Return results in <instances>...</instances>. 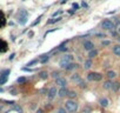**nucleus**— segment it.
Returning <instances> with one entry per match:
<instances>
[{"label":"nucleus","instance_id":"7","mask_svg":"<svg viewBox=\"0 0 120 113\" xmlns=\"http://www.w3.org/2000/svg\"><path fill=\"white\" fill-rule=\"evenodd\" d=\"M56 95H58V88H56L55 86L51 87V88L48 90V92H47V98H48L49 100H53Z\"/></svg>","mask_w":120,"mask_h":113},{"label":"nucleus","instance_id":"8","mask_svg":"<svg viewBox=\"0 0 120 113\" xmlns=\"http://www.w3.org/2000/svg\"><path fill=\"white\" fill-rule=\"evenodd\" d=\"M55 80V85H58L59 87H67V79L64 77H59Z\"/></svg>","mask_w":120,"mask_h":113},{"label":"nucleus","instance_id":"16","mask_svg":"<svg viewBox=\"0 0 120 113\" xmlns=\"http://www.w3.org/2000/svg\"><path fill=\"white\" fill-rule=\"evenodd\" d=\"M98 55V49H91L90 52H88V54H87V56H88V59H93V58H95V56Z\"/></svg>","mask_w":120,"mask_h":113},{"label":"nucleus","instance_id":"13","mask_svg":"<svg viewBox=\"0 0 120 113\" xmlns=\"http://www.w3.org/2000/svg\"><path fill=\"white\" fill-rule=\"evenodd\" d=\"M81 80H82V79H81V77H80V74H79V73H73V74L71 75V81H73V83L79 84Z\"/></svg>","mask_w":120,"mask_h":113},{"label":"nucleus","instance_id":"2","mask_svg":"<svg viewBox=\"0 0 120 113\" xmlns=\"http://www.w3.org/2000/svg\"><path fill=\"white\" fill-rule=\"evenodd\" d=\"M71 63H73V55L72 54H64L61 56V59L59 60V66H60V68L65 70V67Z\"/></svg>","mask_w":120,"mask_h":113},{"label":"nucleus","instance_id":"10","mask_svg":"<svg viewBox=\"0 0 120 113\" xmlns=\"http://www.w3.org/2000/svg\"><path fill=\"white\" fill-rule=\"evenodd\" d=\"M68 92H70V90H68L67 87H60V88L58 90V95H59L60 98H65V97L68 95Z\"/></svg>","mask_w":120,"mask_h":113},{"label":"nucleus","instance_id":"34","mask_svg":"<svg viewBox=\"0 0 120 113\" xmlns=\"http://www.w3.org/2000/svg\"><path fill=\"white\" fill-rule=\"evenodd\" d=\"M101 45L102 46H109L111 45V40H102L101 41Z\"/></svg>","mask_w":120,"mask_h":113},{"label":"nucleus","instance_id":"15","mask_svg":"<svg viewBox=\"0 0 120 113\" xmlns=\"http://www.w3.org/2000/svg\"><path fill=\"white\" fill-rule=\"evenodd\" d=\"M79 67V65L77 64V63H71V64H68L66 67H65V71H72V70H75V68H78Z\"/></svg>","mask_w":120,"mask_h":113},{"label":"nucleus","instance_id":"30","mask_svg":"<svg viewBox=\"0 0 120 113\" xmlns=\"http://www.w3.org/2000/svg\"><path fill=\"white\" fill-rule=\"evenodd\" d=\"M7 113H21V108H20V107H14L13 111H10V112H7Z\"/></svg>","mask_w":120,"mask_h":113},{"label":"nucleus","instance_id":"31","mask_svg":"<svg viewBox=\"0 0 120 113\" xmlns=\"http://www.w3.org/2000/svg\"><path fill=\"white\" fill-rule=\"evenodd\" d=\"M38 63H39V61H38V59H33V60H31L26 66H33V65H35V64H38Z\"/></svg>","mask_w":120,"mask_h":113},{"label":"nucleus","instance_id":"36","mask_svg":"<svg viewBox=\"0 0 120 113\" xmlns=\"http://www.w3.org/2000/svg\"><path fill=\"white\" fill-rule=\"evenodd\" d=\"M72 7H73V10L74 11H77V10H79V4H75V3H73V5H72Z\"/></svg>","mask_w":120,"mask_h":113},{"label":"nucleus","instance_id":"35","mask_svg":"<svg viewBox=\"0 0 120 113\" xmlns=\"http://www.w3.org/2000/svg\"><path fill=\"white\" fill-rule=\"evenodd\" d=\"M56 113H67V111L65 109V107H60L56 109Z\"/></svg>","mask_w":120,"mask_h":113},{"label":"nucleus","instance_id":"4","mask_svg":"<svg viewBox=\"0 0 120 113\" xmlns=\"http://www.w3.org/2000/svg\"><path fill=\"white\" fill-rule=\"evenodd\" d=\"M101 27H102L104 30H106V31H114L115 25H114V23H113L112 20L105 19V20L101 21Z\"/></svg>","mask_w":120,"mask_h":113},{"label":"nucleus","instance_id":"5","mask_svg":"<svg viewBox=\"0 0 120 113\" xmlns=\"http://www.w3.org/2000/svg\"><path fill=\"white\" fill-rule=\"evenodd\" d=\"M102 74L101 73H97V72H90L88 74H87V80L88 81H100L101 79H102Z\"/></svg>","mask_w":120,"mask_h":113},{"label":"nucleus","instance_id":"23","mask_svg":"<svg viewBox=\"0 0 120 113\" xmlns=\"http://www.w3.org/2000/svg\"><path fill=\"white\" fill-rule=\"evenodd\" d=\"M61 19H63L61 17H58V18H52V19H49V20L47 21V25H53V24H55V23H59Z\"/></svg>","mask_w":120,"mask_h":113},{"label":"nucleus","instance_id":"12","mask_svg":"<svg viewBox=\"0 0 120 113\" xmlns=\"http://www.w3.org/2000/svg\"><path fill=\"white\" fill-rule=\"evenodd\" d=\"M38 77L41 79V80H47L48 79V77H49V73L47 72V71H40L39 73H38Z\"/></svg>","mask_w":120,"mask_h":113},{"label":"nucleus","instance_id":"38","mask_svg":"<svg viewBox=\"0 0 120 113\" xmlns=\"http://www.w3.org/2000/svg\"><path fill=\"white\" fill-rule=\"evenodd\" d=\"M14 56H15V53H12V54H11V56L8 58V60H13V59H14Z\"/></svg>","mask_w":120,"mask_h":113},{"label":"nucleus","instance_id":"27","mask_svg":"<svg viewBox=\"0 0 120 113\" xmlns=\"http://www.w3.org/2000/svg\"><path fill=\"white\" fill-rule=\"evenodd\" d=\"M5 24H6V20H5V18H4L3 13H0V28L4 27V26H5Z\"/></svg>","mask_w":120,"mask_h":113},{"label":"nucleus","instance_id":"37","mask_svg":"<svg viewBox=\"0 0 120 113\" xmlns=\"http://www.w3.org/2000/svg\"><path fill=\"white\" fill-rule=\"evenodd\" d=\"M22 71H25V72H33V70H31L30 67H24Z\"/></svg>","mask_w":120,"mask_h":113},{"label":"nucleus","instance_id":"32","mask_svg":"<svg viewBox=\"0 0 120 113\" xmlns=\"http://www.w3.org/2000/svg\"><path fill=\"white\" fill-rule=\"evenodd\" d=\"M79 86H80V88H82V90H84V88H87V84H86L84 80H81V81L79 83Z\"/></svg>","mask_w":120,"mask_h":113},{"label":"nucleus","instance_id":"26","mask_svg":"<svg viewBox=\"0 0 120 113\" xmlns=\"http://www.w3.org/2000/svg\"><path fill=\"white\" fill-rule=\"evenodd\" d=\"M119 88H120V84H119V83H113V85H112V88H111V90H112L113 92H118V90H119Z\"/></svg>","mask_w":120,"mask_h":113},{"label":"nucleus","instance_id":"20","mask_svg":"<svg viewBox=\"0 0 120 113\" xmlns=\"http://www.w3.org/2000/svg\"><path fill=\"white\" fill-rule=\"evenodd\" d=\"M112 51H113V53H114L116 56H120V45H114V46L112 47Z\"/></svg>","mask_w":120,"mask_h":113},{"label":"nucleus","instance_id":"40","mask_svg":"<svg viewBox=\"0 0 120 113\" xmlns=\"http://www.w3.org/2000/svg\"><path fill=\"white\" fill-rule=\"evenodd\" d=\"M35 113H44V111H42V108H38L35 111Z\"/></svg>","mask_w":120,"mask_h":113},{"label":"nucleus","instance_id":"19","mask_svg":"<svg viewBox=\"0 0 120 113\" xmlns=\"http://www.w3.org/2000/svg\"><path fill=\"white\" fill-rule=\"evenodd\" d=\"M99 104H100V106H102V107H107V106H108V99H107V98H100V99H99Z\"/></svg>","mask_w":120,"mask_h":113},{"label":"nucleus","instance_id":"44","mask_svg":"<svg viewBox=\"0 0 120 113\" xmlns=\"http://www.w3.org/2000/svg\"><path fill=\"white\" fill-rule=\"evenodd\" d=\"M116 39H118V41L120 42V35H118V38H116Z\"/></svg>","mask_w":120,"mask_h":113},{"label":"nucleus","instance_id":"14","mask_svg":"<svg viewBox=\"0 0 120 113\" xmlns=\"http://www.w3.org/2000/svg\"><path fill=\"white\" fill-rule=\"evenodd\" d=\"M7 51V42L3 39H0V53H4Z\"/></svg>","mask_w":120,"mask_h":113},{"label":"nucleus","instance_id":"1","mask_svg":"<svg viewBox=\"0 0 120 113\" xmlns=\"http://www.w3.org/2000/svg\"><path fill=\"white\" fill-rule=\"evenodd\" d=\"M79 108V105L75 100H66L65 102V109L68 112V113H75Z\"/></svg>","mask_w":120,"mask_h":113},{"label":"nucleus","instance_id":"42","mask_svg":"<svg viewBox=\"0 0 120 113\" xmlns=\"http://www.w3.org/2000/svg\"><path fill=\"white\" fill-rule=\"evenodd\" d=\"M33 35H34V33H33V32H32V31H31V32H30V33H28V37H30V38H32V37H33Z\"/></svg>","mask_w":120,"mask_h":113},{"label":"nucleus","instance_id":"43","mask_svg":"<svg viewBox=\"0 0 120 113\" xmlns=\"http://www.w3.org/2000/svg\"><path fill=\"white\" fill-rule=\"evenodd\" d=\"M74 12H75V11H74V10H71V11H68V13H70V14H73V13H74Z\"/></svg>","mask_w":120,"mask_h":113},{"label":"nucleus","instance_id":"17","mask_svg":"<svg viewBox=\"0 0 120 113\" xmlns=\"http://www.w3.org/2000/svg\"><path fill=\"white\" fill-rule=\"evenodd\" d=\"M92 65H93V61H92L91 59H86V60L84 61V68H85V70H90V68L92 67Z\"/></svg>","mask_w":120,"mask_h":113},{"label":"nucleus","instance_id":"25","mask_svg":"<svg viewBox=\"0 0 120 113\" xmlns=\"http://www.w3.org/2000/svg\"><path fill=\"white\" fill-rule=\"evenodd\" d=\"M49 77H52V78H54V79H56V78H59V77H61L60 75V71H52V73L49 74Z\"/></svg>","mask_w":120,"mask_h":113},{"label":"nucleus","instance_id":"45","mask_svg":"<svg viewBox=\"0 0 120 113\" xmlns=\"http://www.w3.org/2000/svg\"><path fill=\"white\" fill-rule=\"evenodd\" d=\"M118 32H119V33H120V26H119V28H118Z\"/></svg>","mask_w":120,"mask_h":113},{"label":"nucleus","instance_id":"18","mask_svg":"<svg viewBox=\"0 0 120 113\" xmlns=\"http://www.w3.org/2000/svg\"><path fill=\"white\" fill-rule=\"evenodd\" d=\"M112 85H113L112 80H106V81L104 83V85H102V88H104V90H111V88H112Z\"/></svg>","mask_w":120,"mask_h":113},{"label":"nucleus","instance_id":"41","mask_svg":"<svg viewBox=\"0 0 120 113\" xmlns=\"http://www.w3.org/2000/svg\"><path fill=\"white\" fill-rule=\"evenodd\" d=\"M81 6H82V7H87V4H86L85 1H82V3H81Z\"/></svg>","mask_w":120,"mask_h":113},{"label":"nucleus","instance_id":"22","mask_svg":"<svg viewBox=\"0 0 120 113\" xmlns=\"http://www.w3.org/2000/svg\"><path fill=\"white\" fill-rule=\"evenodd\" d=\"M106 77H107L108 80H112V79H114V78L116 77V73H115L114 71H108V72L106 73Z\"/></svg>","mask_w":120,"mask_h":113},{"label":"nucleus","instance_id":"24","mask_svg":"<svg viewBox=\"0 0 120 113\" xmlns=\"http://www.w3.org/2000/svg\"><path fill=\"white\" fill-rule=\"evenodd\" d=\"M77 95H78V93H77L75 91H70L67 97L70 98V100H73V99H75V98H77Z\"/></svg>","mask_w":120,"mask_h":113},{"label":"nucleus","instance_id":"39","mask_svg":"<svg viewBox=\"0 0 120 113\" xmlns=\"http://www.w3.org/2000/svg\"><path fill=\"white\" fill-rule=\"evenodd\" d=\"M111 34H112L113 37H116V38H118V32H114V31H112V33H111Z\"/></svg>","mask_w":120,"mask_h":113},{"label":"nucleus","instance_id":"46","mask_svg":"<svg viewBox=\"0 0 120 113\" xmlns=\"http://www.w3.org/2000/svg\"><path fill=\"white\" fill-rule=\"evenodd\" d=\"M0 13H1V12H0Z\"/></svg>","mask_w":120,"mask_h":113},{"label":"nucleus","instance_id":"11","mask_svg":"<svg viewBox=\"0 0 120 113\" xmlns=\"http://www.w3.org/2000/svg\"><path fill=\"white\" fill-rule=\"evenodd\" d=\"M49 58H51V56H49V54H41L40 56H39V59H38V61L40 63V64H46L48 60H49Z\"/></svg>","mask_w":120,"mask_h":113},{"label":"nucleus","instance_id":"33","mask_svg":"<svg viewBox=\"0 0 120 113\" xmlns=\"http://www.w3.org/2000/svg\"><path fill=\"white\" fill-rule=\"evenodd\" d=\"M94 37L102 39V38H106V34H105V33H95V34H94Z\"/></svg>","mask_w":120,"mask_h":113},{"label":"nucleus","instance_id":"28","mask_svg":"<svg viewBox=\"0 0 120 113\" xmlns=\"http://www.w3.org/2000/svg\"><path fill=\"white\" fill-rule=\"evenodd\" d=\"M27 81V78L26 77H19L18 79H17V83L18 84H25Z\"/></svg>","mask_w":120,"mask_h":113},{"label":"nucleus","instance_id":"29","mask_svg":"<svg viewBox=\"0 0 120 113\" xmlns=\"http://www.w3.org/2000/svg\"><path fill=\"white\" fill-rule=\"evenodd\" d=\"M41 18H42V15H39V17H38V18H37V20H35V21H33V23H32V27H34V26H35V25H38V24H39V23H40V20H41Z\"/></svg>","mask_w":120,"mask_h":113},{"label":"nucleus","instance_id":"3","mask_svg":"<svg viewBox=\"0 0 120 113\" xmlns=\"http://www.w3.org/2000/svg\"><path fill=\"white\" fill-rule=\"evenodd\" d=\"M17 20H18V23L20 25H25L27 23V20H28V12L26 10H19Z\"/></svg>","mask_w":120,"mask_h":113},{"label":"nucleus","instance_id":"9","mask_svg":"<svg viewBox=\"0 0 120 113\" xmlns=\"http://www.w3.org/2000/svg\"><path fill=\"white\" fill-rule=\"evenodd\" d=\"M82 48L85 49V51H91V49H94V44L91 41V40H85L84 42H82Z\"/></svg>","mask_w":120,"mask_h":113},{"label":"nucleus","instance_id":"6","mask_svg":"<svg viewBox=\"0 0 120 113\" xmlns=\"http://www.w3.org/2000/svg\"><path fill=\"white\" fill-rule=\"evenodd\" d=\"M11 73V70H4L0 72V85H4L6 84L7 79H8V75Z\"/></svg>","mask_w":120,"mask_h":113},{"label":"nucleus","instance_id":"21","mask_svg":"<svg viewBox=\"0 0 120 113\" xmlns=\"http://www.w3.org/2000/svg\"><path fill=\"white\" fill-rule=\"evenodd\" d=\"M67 47H66V41L65 42H63L60 46H58V48H56V51H59V52H67Z\"/></svg>","mask_w":120,"mask_h":113}]
</instances>
